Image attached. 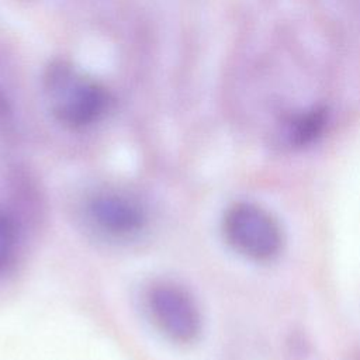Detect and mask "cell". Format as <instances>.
Segmentation results:
<instances>
[{
    "label": "cell",
    "instance_id": "obj_1",
    "mask_svg": "<svg viewBox=\"0 0 360 360\" xmlns=\"http://www.w3.org/2000/svg\"><path fill=\"white\" fill-rule=\"evenodd\" d=\"M44 96L53 117L69 128H84L104 112V89L66 62H53L44 75Z\"/></svg>",
    "mask_w": 360,
    "mask_h": 360
},
{
    "label": "cell",
    "instance_id": "obj_2",
    "mask_svg": "<svg viewBox=\"0 0 360 360\" xmlns=\"http://www.w3.org/2000/svg\"><path fill=\"white\" fill-rule=\"evenodd\" d=\"M143 307L155 329L172 343H194L202 332V315L197 300L177 281H152L143 292Z\"/></svg>",
    "mask_w": 360,
    "mask_h": 360
},
{
    "label": "cell",
    "instance_id": "obj_3",
    "mask_svg": "<svg viewBox=\"0 0 360 360\" xmlns=\"http://www.w3.org/2000/svg\"><path fill=\"white\" fill-rule=\"evenodd\" d=\"M221 228L226 243L250 260L269 262L280 255L284 245L280 222L256 202L231 204L224 212Z\"/></svg>",
    "mask_w": 360,
    "mask_h": 360
},
{
    "label": "cell",
    "instance_id": "obj_4",
    "mask_svg": "<svg viewBox=\"0 0 360 360\" xmlns=\"http://www.w3.org/2000/svg\"><path fill=\"white\" fill-rule=\"evenodd\" d=\"M84 218L90 228L111 240H131L138 238L149 224L145 202L134 193L104 187L84 200Z\"/></svg>",
    "mask_w": 360,
    "mask_h": 360
},
{
    "label": "cell",
    "instance_id": "obj_5",
    "mask_svg": "<svg viewBox=\"0 0 360 360\" xmlns=\"http://www.w3.org/2000/svg\"><path fill=\"white\" fill-rule=\"evenodd\" d=\"M328 122L325 107H312L297 112L285 120L281 128V138L292 148L305 146L314 142L323 131Z\"/></svg>",
    "mask_w": 360,
    "mask_h": 360
},
{
    "label": "cell",
    "instance_id": "obj_6",
    "mask_svg": "<svg viewBox=\"0 0 360 360\" xmlns=\"http://www.w3.org/2000/svg\"><path fill=\"white\" fill-rule=\"evenodd\" d=\"M20 243V226L15 217L0 208V276L13 264Z\"/></svg>",
    "mask_w": 360,
    "mask_h": 360
}]
</instances>
